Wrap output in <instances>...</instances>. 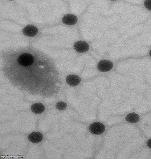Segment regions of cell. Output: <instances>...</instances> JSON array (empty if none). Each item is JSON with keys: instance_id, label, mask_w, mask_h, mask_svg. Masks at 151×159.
<instances>
[{"instance_id": "4", "label": "cell", "mask_w": 151, "mask_h": 159, "mask_svg": "<svg viewBox=\"0 0 151 159\" xmlns=\"http://www.w3.org/2000/svg\"><path fill=\"white\" fill-rule=\"evenodd\" d=\"M74 47L77 52L82 53L87 52L89 49V44L84 41H77L74 45Z\"/></svg>"}, {"instance_id": "13", "label": "cell", "mask_w": 151, "mask_h": 159, "mask_svg": "<svg viewBox=\"0 0 151 159\" xmlns=\"http://www.w3.org/2000/svg\"><path fill=\"white\" fill-rule=\"evenodd\" d=\"M147 145L149 147V148H151V139L147 141Z\"/></svg>"}, {"instance_id": "12", "label": "cell", "mask_w": 151, "mask_h": 159, "mask_svg": "<svg viewBox=\"0 0 151 159\" xmlns=\"http://www.w3.org/2000/svg\"><path fill=\"white\" fill-rule=\"evenodd\" d=\"M146 8L151 11V0H146L144 2Z\"/></svg>"}, {"instance_id": "6", "label": "cell", "mask_w": 151, "mask_h": 159, "mask_svg": "<svg viewBox=\"0 0 151 159\" xmlns=\"http://www.w3.org/2000/svg\"><path fill=\"white\" fill-rule=\"evenodd\" d=\"M62 21L64 24L68 25H74L78 21V17L73 14H66L65 15H64Z\"/></svg>"}, {"instance_id": "3", "label": "cell", "mask_w": 151, "mask_h": 159, "mask_svg": "<svg viewBox=\"0 0 151 159\" xmlns=\"http://www.w3.org/2000/svg\"><path fill=\"white\" fill-rule=\"evenodd\" d=\"M113 64L110 61L108 60H102L99 62L97 66V68L99 71L106 72L110 70L113 68Z\"/></svg>"}, {"instance_id": "1", "label": "cell", "mask_w": 151, "mask_h": 159, "mask_svg": "<svg viewBox=\"0 0 151 159\" xmlns=\"http://www.w3.org/2000/svg\"><path fill=\"white\" fill-rule=\"evenodd\" d=\"M18 63L24 66H29L33 64L34 58L33 56L28 53H24L18 58Z\"/></svg>"}, {"instance_id": "2", "label": "cell", "mask_w": 151, "mask_h": 159, "mask_svg": "<svg viewBox=\"0 0 151 159\" xmlns=\"http://www.w3.org/2000/svg\"><path fill=\"white\" fill-rule=\"evenodd\" d=\"M105 127L100 122H94L89 127V131L94 134H101L105 131Z\"/></svg>"}, {"instance_id": "8", "label": "cell", "mask_w": 151, "mask_h": 159, "mask_svg": "<svg viewBox=\"0 0 151 159\" xmlns=\"http://www.w3.org/2000/svg\"><path fill=\"white\" fill-rule=\"evenodd\" d=\"M28 139L31 143H40L42 140L43 136L39 132H34L31 133L30 134H29Z\"/></svg>"}, {"instance_id": "5", "label": "cell", "mask_w": 151, "mask_h": 159, "mask_svg": "<svg viewBox=\"0 0 151 159\" xmlns=\"http://www.w3.org/2000/svg\"><path fill=\"white\" fill-rule=\"evenodd\" d=\"M38 29L36 26L32 25H27L23 29V34L29 37H33L38 33Z\"/></svg>"}, {"instance_id": "14", "label": "cell", "mask_w": 151, "mask_h": 159, "mask_svg": "<svg viewBox=\"0 0 151 159\" xmlns=\"http://www.w3.org/2000/svg\"><path fill=\"white\" fill-rule=\"evenodd\" d=\"M149 55H150V57H151V49L150 50V52H149Z\"/></svg>"}, {"instance_id": "10", "label": "cell", "mask_w": 151, "mask_h": 159, "mask_svg": "<svg viewBox=\"0 0 151 159\" xmlns=\"http://www.w3.org/2000/svg\"><path fill=\"white\" fill-rule=\"evenodd\" d=\"M140 116L135 113H130L126 117V120L129 123L135 124L140 121Z\"/></svg>"}, {"instance_id": "9", "label": "cell", "mask_w": 151, "mask_h": 159, "mask_svg": "<svg viewBox=\"0 0 151 159\" xmlns=\"http://www.w3.org/2000/svg\"><path fill=\"white\" fill-rule=\"evenodd\" d=\"M33 112L36 114H41L45 111V107L44 105L40 103H37L33 104L31 107Z\"/></svg>"}, {"instance_id": "7", "label": "cell", "mask_w": 151, "mask_h": 159, "mask_svg": "<svg viewBox=\"0 0 151 159\" xmlns=\"http://www.w3.org/2000/svg\"><path fill=\"white\" fill-rule=\"evenodd\" d=\"M81 79L79 76L74 74L69 75L66 77V82L68 84L72 87L77 86L79 84Z\"/></svg>"}, {"instance_id": "11", "label": "cell", "mask_w": 151, "mask_h": 159, "mask_svg": "<svg viewBox=\"0 0 151 159\" xmlns=\"http://www.w3.org/2000/svg\"><path fill=\"white\" fill-rule=\"evenodd\" d=\"M56 108L59 110L63 111L66 108V104L64 102H59L56 104Z\"/></svg>"}]
</instances>
